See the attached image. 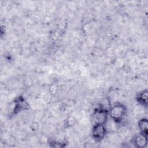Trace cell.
<instances>
[{"mask_svg": "<svg viewBox=\"0 0 148 148\" xmlns=\"http://www.w3.org/2000/svg\"><path fill=\"white\" fill-rule=\"evenodd\" d=\"M127 109L124 105L118 103L111 106L109 110V115L116 122H120L126 114Z\"/></svg>", "mask_w": 148, "mask_h": 148, "instance_id": "obj_1", "label": "cell"}, {"mask_svg": "<svg viewBox=\"0 0 148 148\" xmlns=\"http://www.w3.org/2000/svg\"><path fill=\"white\" fill-rule=\"evenodd\" d=\"M109 116V111L101 108L96 109L92 113V119L95 124H105Z\"/></svg>", "mask_w": 148, "mask_h": 148, "instance_id": "obj_2", "label": "cell"}, {"mask_svg": "<svg viewBox=\"0 0 148 148\" xmlns=\"http://www.w3.org/2000/svg\"><path fill=\"white\" fill-rule=\"evenodd\" d=\"M106 134V128L105 124H95L92 129V138L96 141L102 140Z\"/></svg>", "mask_w": 148, "mask_h": 148, "instance_id": "obj_3", "label": "cell"}, {"mask_svg": "<svg viewBox=\"0 0 148 148\" xmlns=\"http://www.w3.org/2000/svg\"><path fill=\"white\" fill-rule=\"evenodd\" d=\"M132 143L136 147H144L147 143V136L140 132L134 137Z\"/></svg>", "mask_w": 148, "mask_h": 148, "instance_id": "obj_4", "label": "cell"}, {"mask_svg": "<svg viewBox=\"0 0 148 148\" xmlns=\"http://www.w3.org/2000/svg\"><path fill=\"white\" fill-rule=\"evenodd\" d=\"M147 91L146 90H143L138 94V96L136 97V99L138 103H139L140 105L146 106L147 104Z\"/></svg>", "mask_w": 148, "mask_h": 148, "instance_id": "obj_5", "label": "cell"}, {"mask_svg": "<svg viewBox=\"0 0 148 148\" xmlns=\"http://www.w3.org/2000/svg\"><path fill=\"white\" fill-rule=\"evenodd\" d=\"M147 120L146 119H142L140 120H139L138 122V127L140 130V132L142 134H143L147 136Z\"/></svg>", "mask_w": 148, "mask_h": 148, "instance_id": "obj_6", "label": "cell"}]
</instances>
